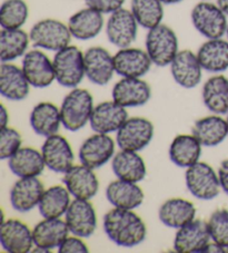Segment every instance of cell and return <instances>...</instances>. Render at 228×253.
Instances as JSON below:
<instances>
[{
    "instance_id": "1",
    "label": "cell",
    "mask_w": 228,
    "mask_h": 253,
    "mask_svg": "<svg viewBox=\"0 0 228 253\" xmlns=\"http://www.w3.org/2000/svg\"><path fill=\"white\" fill-rule=\"evenodd\" d=\"M103 224L108 239L122 248L139 246L146 239V224L134 210L113 208L105 214Z\"/></svg>"
},
{
    "instance_id": "2",
    "label": "cell",
    "mask_w": 228,
    "mask_h": 253,
    "mask_svg": "<svg viewBox=\"0 0 228 253\" xmlns=\"http://www.w3.org/2000/svg\"><path fill=\"white\" fill-rule=\"evenodd\" d=\"M94 98L89 90L73 88L65 96L60 106L61 123L70 132H78L89 123L94 111Z\"/></svg>"
},
{
    "instance_id": "3",
    "label": "cell",
    "mask_w": 228,
    "mask_h": 253,
    "mask_svg": "<svg viewBox=\"0 0 228 253\" xmlns=\"http://www.w3.org/2000/svg\"><path fill=\"white\" fill-rule=\"evenodd\" d=\"M52 64L56 82L66 88H76L86 76L84 53L76 46L69 45L56 51Z\"/></svg>"
},
{
    "instance_id": "4",
    "label": "cell",
    "mask_w": 228,
    "mask_h": 253,
    "mask_svg": "<svg viewBox=\"0 0 228 253\" xmlns=\"http://www.w3.org/2000/svg\"><path fill=\"white\" fill-rule=\"evenodd\" d=\"M145 46L152 64L158 67L169 66L179 51L176 33L165 24L148 30Z\"/></svg>"
},
{
    "instance_id": "5",
    "label": "cell",
    "mask_w": 228,
    "mask_h": 253,
    "mask_svg": "<svg viewBox=\"0 0 228 253\" xmlns=\"http://www.w3.org/2000/svg\"><path fill=\"white\" fill-rule=\"evenodd\" d=\"M194 28L207 39L223 38L226 35L228 21L227 15L217 3L200 1L194 6L190 12Z\"/></svg>"
},
{
    "instance_id": "6",
    "label": "cell",
    "mask_w": 228,
    "mask_h": 253,
    "mask_svg": "<svg viewBox=\"0 0 228 253\" xmlns=\"http://www.w3.org/2000/svg\"><path fill=\"white\" fill-rule=\"evenodd\" d=\"M29 36L35 47L55 53L69 46L73 37L68 25L52 18L39 20L30 29Z\"/></svg>"
},
{
    "instance_id": "7",
    "label": "cell",
    "mask_w": 228,
    "mask_h": 253,
    "mask_svg": "<svg viewBox=\"0 0 228 253\" xmlns=\"http://www.w3.org/2000/svg\"><path fill=\"white\" fill-rule=\"evenodd\" d=\"M185 183L190 193L201 201H210L221 193L218 173L209 164L197 162L186 169Z\"/></svg>"
},
{
    "instance_id": "8",
    "label": "cell",
    "mask_w": 228,
    "mask_h": 253,
    "mask_svg": "<svg viewBox=\"0 0 228 253\" xmlns=\"http://www.w3.org/2000/svg\"><path fill=\"white\" fill-rule=\"evenodd\" d=\"M155 127L145 117H131L118 129L116 143L120 150L140 152L147 147L154 138Z\"/></svg>"
},
{
    "instance_id": "9",
    "label": "cell",
    "mask_w": 228,
    "mask_h": 253,
    "mask_svg": "<svg viewBox=\"0 0 228 253\" xmlns=\"http://www.w3.org/2000/svg\"><path fill=\"white\" fill-rule=\"evenodd\" d=\"M116 144L109 134L95 133L86 138L79 147L80 163L93 169L103 168L116 154Z\"/></svg>"
},
{
    "instance_id": "10",
    "label": "cell",
    "mask_w": 228,
    "mask_h": 253,
    "mask_svg": "<svg viewBox=\"0 0 228 253\" xmlns=\"http://www.w3.org/2000/svg\"><path fill=\"white\" fill-rule=\"evenodd\" d=\"M138 23L133 12L120 8L109 16L106 24V36L108 42L117 48L130 47L137 38Z\"/></svg>"
},
{
    "instance_id": "11",
    "label": "cell",
    "mask_w": 228,
    "mask_h": 253,
    "mask_svg": "<svg viewBox=\"0 0 228 253\" xmlns=\"http://www.w3.org/2000/svg\"><path fill=\"white\" fill-rule=\"evenodd\" d=\"M26 78L35 88H46L56 81L52 60L40 49H33L26 53L21 62Z\"/></svg>"
},
{
    "instance_id": "12",
    "label": "cell",
    "mask_w": 228,
    "mask_h": 253,
    "mask_svg": "<svg viewBox=\"0 0 228 253\" xmlns=\"http://www.w3.org/2000/svg\"><path fill=\"white\" fill-rule=\"evenodd\" d=\"M65 221L70 233L82 239L90 238L97 229V215L89 200L74 199L66 212Z\"/></svg>"
},
{
    "instance_id": "13",
    "label": "cell",
    "mask_w": 228,
    "mask_h": 253,
    "mask_svg": "<svg viewBox=\"0 0 228 253\" xmlns=\"http://www.w3.org/2000/svg\"><path fill=\"white\" fill-rule=\"evenodd\" d=\"M207 222L195 219L177 230L174 239V250L179 253H201L210 243Z\"/></svg>"
},
{
    "instance_id": "14",
    "label": "cell",
    "mask_w": 228,
    "mask_h": 253,
    "mask_svg": "<svg viewBox=\"0 0 228 253\" xmlns=\"http://www.w3.org/2000/svg\"><path fill=\"white\" fill-rule=\"evenodd\" d=\"M63 183L74 199L90 201L99 191V180L95 169L84 164L73 165L64 173Z\"/></svg>"
},
{
    "instance_id": "15",
    "label": "cell",
    "mask_w": 228,
    "mask_h": 253,
    "mask_svg": "<svg viewBox=\"0 0 228 253\" xmlns=\"http://www.w3.org/2000/svg\"><path fill=\"white\" fill-rule=\"evenodd\" d=\"M84 64L86 77L98 86L107 85L116 73L114 56L106 48L100 46L90 47L85 51Z\"/></svg>"
},
{
    "instance_id": "16",
    "label": "cell",
    "mask_w": 228,
    "mask_h": 253,
    "mask_svg": "<svg viewBox=\"0 0 228 253\" xmlns=\"http://www.w3.org/2000/svg\"><path fill=\"white\" fill-rule=\"evenodd\" d=\"M46 168L55 173L64 174L74 165L75 155L67 138L59 134L46 137L41 146Z\"/></svg>"
},
{
    "instance_id": "17",
    "label": "cell",
    "mask_w": 228,
    "mask_h": 253,
    "mask_svg": "<svg viewBox=\"0 0 228 253\" xmlns=\"http://www.w3.org/2000/svg\"><path fill=\"white\" fill-rule=\"evenodd\" d=\"M113 100L122 107H140L152 98V88L142 78L122 77L113 87Z\"/></svg>"
},
{
    "instance_id": "18",
    "label": "cell",
    "mask_w": 228,
    "mask_h": 253,
    "mask_svg": "<svg viewBox=\"0 0 228 253\" xmlns=\"http://www.w3.org/2000/svg\"><path fill=\"white\" fill-rule=\"evenodd\" d=\"M0 243L9 253H28L35 248L33 230L18 219H8L0 225Z\"/></svg>"
},
{
    "instance_id": "19",
    "label": "cell",
    "mask_w": 228,
    "mask_h": 253,
    "mask_svg": "<svg viewBox=\"0 0 228 253\" xmlns=\"http://www.w3.org/2000/svg\"><path fill=\"white\" fill-rule=\"evenodd\" d=\"M169 67L174 81L183 88H195L201 82L204 69L194 51L179 50Z\"/></svg>"
},
{
    "instance_id": "20",
    "label": "cell",
    "mask_w": 228,
    "mask_h": 253,
    "mask_svg": "<svg viewBox=\"0 0 228 253\" xmlns=\"http://www.w3.org/2000/svg\"><path fill=\"white\" fill-rule=\"evenodd\" d=\"M128 119V113L125 107L119 105L115 100H109L94 107L89 125L95 133H117Z\"/></svg>"
},
{
    "instance_id": "21",
    "label": "cell",
    "mask_w": 228,
    "mask_h": 253,
    "mask_svg": "<svg viewBox=\"0 0 228 253\" xmlns=\"http://www.w3.org/2000/svg\"><path fill=\"white\" fill-rule=\"evenodd\" d=\"M45 186L38 177H19L12 185L9 199L15 211L28 213L38 208Z\"/></svg>"
},
{
    "instance_id": "22",
    "label": "cell",
    "mask_w": 228,
    "mask_h": 253,
    "mask_svg": "<svg viewBox=\"0 0 228 253\" xmlns=\"http://www.w3.org/2000/svg\"><path fill=\"white\" fill-rule=\"evenodd\" d=\"M115 72L121 77L142 78L151 71L152 62L147 51L140 48H120L114 55Z\"/></svg>"
},
{
    "instance_id": "23",
    "label": "cell",
    "mask_w": 228,
    "mask_h": 253,
    "mask_svg": "<svg viewBox=\"0 0 228 253\" xmlns=\"http://www.w3.org/2000/svg\"><path fill=\"white\" fill-rule=\"evenodd\" d=\"M30 87L21 67L12 63L0 65V94L8 100L19 102L28 97Z\"/></svg>"
},
{
    "instance_id": "24",
    "label": "cell",
    "mask_w": 228,
    "mask_h": 253,
    "mask_svg": "<svg viewBox=\"0 0 228 253\" xmlns=\"http://www.w3.org/2000/svg\"><path fill=\"white\" fill-rule=\"evenodd\" d=\"M106 199L113 208L135 210L144 203L145 194L138 183L117 178L108 184L106 189Z\"/></svg>"
},
{
    "instance_id": "25",
    "label": "cell",
    "mask_w": 228,
    "mask_h": 253,
    "mask_svg": "<svg viewBox=\"0 0 228 253\" xmlns=\"http://www.w3.org/2000/svg\"><path fill=\"white\" fill-rule=\"evenodd\" d=\"M67 25L74 38L78 41H90L102 33L105 25L104 14L86 7L70 16Z\"/></svg>"
},
{
    "instance_id": "26",
    "label": "cell",
    "mask_w": 228,
    "mask_h": 253,
    "mask_svg": "<svg viewBox=\"0 0 228 253\" xmlns=\"http://www.w3.org/2000/svg\"><path fill=\"white\" fill-rule=\"evenodd\" d=\"M69 233L68 225L65 220H61V217L43 219L33 229L35 247L50 252L58 249Z\"/></svg>"
},
{
    "instance_id": "27",
    "label": "cell",
    "mask_w": 228,
    "mask_h": 253,
    "mask_svg": "<svg viewBox=\"0 0 228 253\" xmlns=\"http://www.w3.org/2000/svg\"><path fill=\"white\" fill-rule=\"evenodd\" d=\"M196 54L206 72L221 74L228 69V39H207Z\"/></svg>"
},
{
    "instance_id": "28",
    "label": "cell",
    "mask_w": 228,
    "mask_h": 253,
    "mask_svg": "<svg viewBox=\"0 0 228 253\" xmlns=\"http://www.w3.org/2000/svg\"><path fill=\"white\" fill-rule=\"evenodd\" d=\"M195 216L196 207L194 203L182 198H173L165 201L158 211L161 223L176 230L195 220Z\"/></svg>"
},
{
    "instance_id": "29",
    "label": "cell",
    "mask_w": 228,
    "mask_h": 253,
    "mask_svg": "<svg viewBox=\"0 0 228 253\" xmlns=\"http://www.w3.org/2000/svg\"><path fill=\"white\" fill-rule=\"evenodd\" d=\"M112 169L117 178L134 183L142 182L147 174L146 164L139 152L133 151L117 152L112 160Z\"/></svg>"
},
{
    "instance_id": "30",
    "label": "cell",
    "mask_w": 228,
    "mask_h": 253,
    "mask_svg": "<svg viewBox=\"0 0 228 253\" xmlns=\"http://www.w3.org/2000/svg\"><path fill=\"white\" fill-rule=\"evenodd\" d=\"M191 134L205 147L218 146L228 136L227 121L217 114L205 116L195 122Z\"/></svg>"
},
{
    "instance_id": "31",
    "label": "cell",
    "mask_w": 228,
    "mask_h": 253,
    "mask_svg": "<svg viewBox=\"0 0 228 253\" xmlns=\"http://www.w3.org/2000/svg\"><path fill=\"white\" fill-rule=\"evenodd\" d=\"M29 123L36 134L43 137L58 134L61 123L60 108L50 102L37 104L30 112Z\"/></svg>"
},
{
    "instance_id": "32",
    "label": "cell",
    "mask_w": 228,
    "mask_h": 253,
    "mask_svg": "<svg viewBox=\"0 0 228 253\" xmlns=\"http://www.w3.org/2000/svg\"><path fill=\"white\" fill-rule=\"evenodd\" d=\"M201 97L206 108L213 114L227 115L228 113V78L216 74L205 82Z\"/></svg>"
},
{
    "instance_id": "33",
    "label": "cell",
    "mask_w": 228,
    "mask_h": 253,
    "mask_svg": "<svg viewBox=\"0 0 228 253\" xmlns=\"http://www.w3.org/2000/svg\"><path fill=\"white\" fill-rule=\"evenodd\" d=\"M10 171L18 177H38L46 168L41 151L21 147L8 160Z\"/></svg>"
},
{
    "instance_id": "34",
    "label": "cell",
    "mask_w": 228,
    "mask_h": 253,
    "mask_svg": "<svg viewBox=\"0 0 228 253\" xmlns=\"http://www.w3.org/2000/svg\"><path fill=\"white\" fill-rule=\"evenodd\" d=\"M200 142L192 134H181L173 139L169 146V159L178 168L188 169L199 162Z\"/></svg>"
},
{
    "instance_id": "35",
    "label": "cell",
    "mask_w": 228,
    "mask_h": 253,
    "mask_svg": "<svg viewBox=\"0 0 228 253\" xmlns=\"http://www.w3.org/2000/svg\"><path fill=\"white\" fill-rule=\"evenodd\" d=\"M72 203V194L65 185H54L45 190L38 204L43 219H58L66 214Z\"/></svg>"
},
{
    "instance_id": "36",
    "label": "cell",
    "mask_w": 228,
    "mask_h": 253,
    "mask_svg": "<svg viewBox=\"0 0 228 253\" xmlns=\"http://www.w3.org/2000/svg\"><path fill=\"white\" fill-rule=\"evenodd\" d=\"M30 36L23 29H1L0 33V60L12 63L24 57L28 51Z\"/></svg>"
},
{
    "instance_id": "37",
    "label": "cell",
    "mask_w": 228,
    "mask_h": 253,
    "mask_svg": "<svg viewBox=\"0 0 228 253\" xmlns=\"http://www.w3.org/2000/svg\"><path fill=\"white\" fill-rule=\"evenodd\" d=\"M130 10L138 25L148 30L161 24L164 18V3L159 0H131Z\"/></svg>"
},
{
    "instance_id": "38",
    "label": "cell",
    "mask_w": 228,
    "mask_h": 253,
    "mask_svg": "<svg viewBox=\"0 0 228 253\" xmlns=\"http://www.w3.org/2000/svg\"><path fill=\"white\" fill-rule=\"evenodd\" d=\"M29 7L25 0H5L0 7V26L2 29H20L27 23Z\"/></svg>"
},
{
    "instance_id": "39",
    "label": "cell",
    "mask_w": 228,
    "mask_h": 253,
    "mask_svg": "<svg viewBox=\"0 0 228 253\" xmlns=\"http://www.w3.org/2000/svg\"><path fill=\"white\" fill-rule=\"evenodd\" d=\"M212 241L226 249L228 247V210L219 209L207 221Z\"/></svg>"
},
{
    "instance_id": "40",
    "label": "cell",
    "mask_w": 228,
    "mask_h": 253,
    "mask_svg": "<svg viewBox=\"0 0 228 253\" xmlns=\"http://www.w3.org/2000/svg\"><path fill=\"white\" fill-rule=\"evenodd\" d=\"M23 145V137L18 130L9 127H2L0 132V159L9 160Z\"/></svg>"
},
{
    "instance_id": "41",
    "label": "cell",
    "mask_w": 228,
    "mask_h": 253,
    "mask_svg": "<svg viewBox=\"0 0 228 253\" xmlns=\"http://www.w3.org/2000/svg\"><path fill=\"white\" fill-rule=\"evenodd\" d=\"M126 0H85L86 6L102 12L104 15H111L124 6Z\"/></svg>"
},
{
    "instance_id": "42",
    "label": "cell",
    "mask_w": 228,
    "mask_h": 253,
    "mask_svg": "<svg viewBox=\"0 0 228 253\" xmlns=\"http://www.w3.org/2000/svg\"><path fill=\"white\" fill-rule=\"evenodd\" d=\"M88 251V246L84 242L82 238H79L74 234L73 237H69L68 235L58 248L59 253H87Z\"/></svg>"
},
{
    "instance_id": "43",
    "label": "cell",
    "mask_w": 228,
    "mask_h": 253,
    "mask_svg": "<svg viewBox=\"0 0 228 253\" xmlns=\"http://www.w3.org/2000/svg\"><path fill=\"white\" fill-rule=\"evenodd\" d=\"M218 178L221 183V187L223 192L228 195V159L224 160L219 165L218 169Z\"/></svg>"
},
{
    "instance_id": "44",
    "label": "cell",
    "mask_w": 228,
    "mask_h": 253,
    "mask_svg": "<svg viewBox=\"0 0 228 253\" xmlns=\"http://www.w3.org/2000/svg\"><path fill=\"white\" fill-rule=\"evenodd\" d=\"M8 123H9V114H8L6 106L1 104V111H0V124H1V128L7 127Z\"/></svg>"
},
{
    "instance_id": "45",
    "label": "cell",
    "mask_w": 228,
    "mask_h": 253,
    "mask_svg": "<svg viewBox=\"0 0 228 253\" xmlns=\"http://www.w3.org/2000/svg\"><path fill=\"white\" fill-rule=\"evenodd\" d=\"M204 252H206V253H225V249L219 246V244L213 242V243L208 244Z\"/></svg>"
},
{
    "instance_id": "46",
    "label": "cell",
    "mask_w": 228,
    "mask_h": 253,
    "mask_svg": "<svg viewBox=\"0 0 228 253\" xmlns=\"http://www.w3.org/2000/svg\"><path fill=\"white\" fill-rule=\"evenodd\" d=\"M217 5L228 16V0H217Z\"/></svg>"
},
{
    "instance_id": "47",
    "label": "cell",
    "mask_w": 228,
    "mask_h": 253,
    "mask_svg": "<svg viewBox=\"0 0 228 253\" xmlns=\"http://www.w3.org/2000/svg\"><path fill=\"white\" fill-rule=\"evenodd\" d=\"M161 3H164V5H175V3H179L184 1V0H159Z\"/></svg>"
},
{
    "instance_id": "48",
    "label": "cell",
    "mask_w": 228,
    "mask_h": 253,
    "mask_svg": "<svg viewBox=\"0 0 228 253\" xmlns=\"http://www.w3.org/2000/svg\"><path fill=\"white\" fill-rule=\"evenodd\" d=\"M225 253H228V247L225 249Z\"/></svg>"
},
{
    "instance_id": "49",
    "label": "cell",
    "mask_w": 228,
    "mask_h": 253,
    "mask_svg": "<svg viewBox=\"0 0 228 253\" xmlns=\"http://www.w3.org/2000/svg\"><path fill=\"white\" fill-rule=\"evenodd\" d=\"M226 36H227V39H228V27H227V32H226Z\"/></svg>"
},
{
    "instance_id": "50",
    "label": "cell",
    "mask_w": 228,
    "mask_h": 253,
    "mask_svg": "<svg viewBox=\"0 0 228 253\" xmlns=\"http://www.w3.org/2000/svg\"><path fill=\"white\" fill-rule=\"evenodd\" d=\"M226 121H227V126H228V113H227V119H226Z\"/></svg>"
},
{
    "instance_id": "51",
    "label": "cell",
    "mask_w": 228,
    "mask_h": 253,
    "mask_svg": "<svg viewBox=\"0 0 228 253\" xmlns=\"http://www.w3.org/2000/svg\"><path fill=\"white\" fill-rule=\"evenodd\" d=\"M201 1H209V0H201Z\"/></svg>"
}]
</instances>
